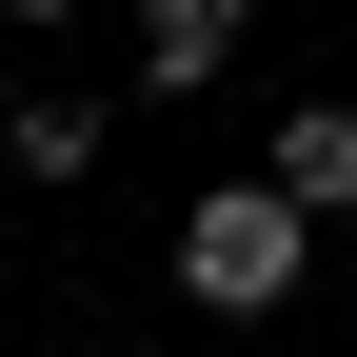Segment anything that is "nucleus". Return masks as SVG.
Segmentation results:
<instances>
[{
    "label": "nucleus",
    "instance_id": "nucleus-2",
    "mask_svg": "<svg viewBox=\"0 0 357 357\" xmlns=\"http://www.w3.org/2000/svg\"><path fill=\"white\" fill-rule=\"evenodd\" d=\"M238 20L258 0H139V100H199V79L238 60Z\"/></svg>",
    "mask_w": 357,
    "mask_h": 357
},
{
    "label": "nucleus",
    "instance_id": "nucleus-3",
    "mask_svg": "<svg viewBox=\"0 0 357 357\" xmlns=\"http://www.w3.org/2000/svg\"><path fill=\"white\" fill-rule=\"evenodd\" d=\"M258 178H278L298 218H357V100H298V119H278V159H258Z\"/></svg>",
    "mask_w": 357,
    "mask_h": 357
},
{
    "label": "nucleus",
    "instance_id": "nucleus-4",
    "mask_svg": "<svg viewBox=\"0 0 357 357\" xmlns=\"http://www.w3.org/2000/svg\"><path fill=\"white\" fill-rule=\"evenodd\" d=\"M0 139H20V178H79V159H100V100H20Z\"/></svg>",
    "mask_w": 357,
    "mask_h": 357
},
{
    "label": "nucleus",
    "instance_id": "nucleus-1",
    "mask_svg": "<svg viewBox=\"0 0 357 357\" xmlns=\"http://www.w3.org/2000/svg\"><path fill=\"white\" fill-rule=\"evenodd\" d=\"M298 258H318V218H298L278 178H218V199L178 218V298H199V318H278Z\"/></svg>",
    "mask_w": 357,
    "mask_h": 357
},
{
    "label": "nucleus",
    "instance_id": "nucleus-5",
    "mask_svg": "<svg viewBox=\"0 0 357 357\" xmlns=\"http://www.w3.org/2000/svg\"><path fill=\"white\" fill-rule=\"evenodd\" d=\"M0 20H79V0H0Z\"/></svg>",
    "mask_w": 357,
    "mask_h": 357
}]
</instances>
